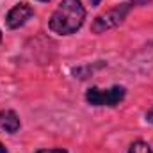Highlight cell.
I'll list each match as a JSON object with an SVG mask.
<instances>
[{
	"label": "cell",
	"mask_w": 153,
	"mask_h": 153,
	"mask_svg": "<svg viewBox=\"0 0 153 153\" xmlns=\"http://www.w3.org/2000/svg\"><path fill=\"white\" fill-rule=\"evenodd\" d=\"M0 128L5 130L7 134H16L20 130V117L14 111L5 109L0 111Z\"/></svg>",
	"instance_id": "5b68a950"
},
{
	"label": "cell",
	"mask_w": 153,
	"mask_h": 153,
	"mask_svg": "<svg viewBox=\"0 0 153 153\" xmlns=\"http://www.w3.org/2000/svg\"><path fill=\"white\" fill-rule=\"evenodd\" d=\"M128 153H153V150L150 148L148 143H144V141H135V143L130 146Z\"/></svg>",
	"instance_id": "8992f818"
},
{
	"label": "cell",
	"mask_w": 153,
	"mask_h": 153,
	"mask_svg": "<svg viewBox=\"0 0 153 153\" xmlns=\"http://www.w3.org/2000/svg\"><path fill=\"white\" fill-rule=\"evenodd\" d=\"M32 16H34V9H32L29 4L22 2V4H16V5L7 13L5 23H7L9 29H20V27H23Z\"/></svg>",
	"instance_id": "277c9868"
},
{
	"label": "cell",
	"mask_w": 153,
	"mask_h": 153,
	"mask_svg": "<svg viewBox=\"0 0 153 153\" xmlns=\"http://www.w3.org/2000/svg\"><path fill=\"white\" fill-rule=\"evenodd\" d=\"M39 2H48V0H39Z\"/></svg>",
	"instance_id": "8fae6325"
},
{
	"label": "cell",
	"mask_w": 153,
	"mask_h": 153,
	"mask_svg": "<svg viewBox=\"0 0 153 153\" xmlns=\"http://www.w3.org/2000/svg\"><path fill=\"white\" fill-rule=\"evenodd\" d=\"M126 91L121 85H114L111 89H100V87H91L85 93V100L89 105L94 107H116L119 102H123Z\"/></svg>",
	"instance_id": "3957f363"
},
{
	"label": "cell",
	"mask_w": 153,
	"mask_h": 153,
	"mask_svg": "<svg viewBox=\"0 0 153 153\" xmlns=\"http://www.w3.org/2000/svg\"><path fill=\"white\" fill-rule=\"evenodd\" d=\"M36 153H68L66 150H62V148H59V150H39Z\"/></svg>",
	"instance_id": "52a82bcc"
},
{
	"label": "cell",
	"mask_w": 153,
	"mask_h": 153,
	"mask_svg": "<svg viewBox=\"0 0 153 153\" xmlns=\"http://www.w3.org/2000/svg\"><path fill=\"white\" fill-rule=\"evenodd\" d=\"M0 153H7V150H5V146L0 143Z\"/></svg>",
	"instance_id": "30bf717a"
},
{
	"label": "cell",
	"mask_w": 153,
	"mask_h": 153,
	"mask_svg": "<svg viewBox=\"0 0 153 153\" xmlns=\"http://www.w3.org/2000/svg\"><path fill=\"white\" fill-rule=\"evenodd\" d=\"M100 2H102V0H91V5L96 7V5H100Z\"/></svg>",
	"instance_id": "9c48e42d"
},
{
	"label": "cell",
	"mask_w": 153,
	"mask_h": 153,
	"mask_svg": "<svg viewBox=\"0 0 153 153\" xmlns=\"http://www.w3.org/2000/svg\"><path fill=\"white\" fill-rule=\"evenodd\" d=\"M0 39H2V32H0Z\"/></svg>",
	"instance_id": "7c38bea8"
},
{
	"label": "cell",
	"mask_w": 153,
	"mask_h": 153,
	"mask_svg": "<svg viewBox=\"0 0 153 153\" xmlns=\"http://www.w3.org/2000/svg\"><path fill=\"white\" fill-rule=\"evenodd\" d=\"M139 4H144V0H141V2H126V4L116 5L114 9H111V11L100 14V16L93 22L91 30H93L94 34H102V32H107V30H111V29H116L117 25L123 23V20L126 18V14H128L135 5H139Z\"/></svg>",
	"instance_id": "7a4b0ae2"
},
{
	"label": "cell",
	"mask_w": 153,
	"mask_h": 153,
	"mask_svg": "<svg viewBox=\"0 0 153 153\" xmlns=\"http://www.w3.org/2000/svg\"><path fill=\"white\" fill-rule=\"evenodd\" d=\"M146 121L153 125V107L150 109V111H148V112H146Z\"/></svg>",
	"instance_id": "ba28073f"
},
{
	"label": "cell",
	"mask_w": 153,
	"mask_h": 153,
	"mask_svg": "<svg viewBox=\"0 0 153 153\" xmlns=\"http://www.w3.org/2000/svg\"><path fill=\"white\" fill-rule=\"evenodd\" d=\"M85 20V7L80 0H62L50 16V30L59 36H70L76 32Z\"/></svg>",
	"instance_id": "6da1fadb"
}]
</instances>
